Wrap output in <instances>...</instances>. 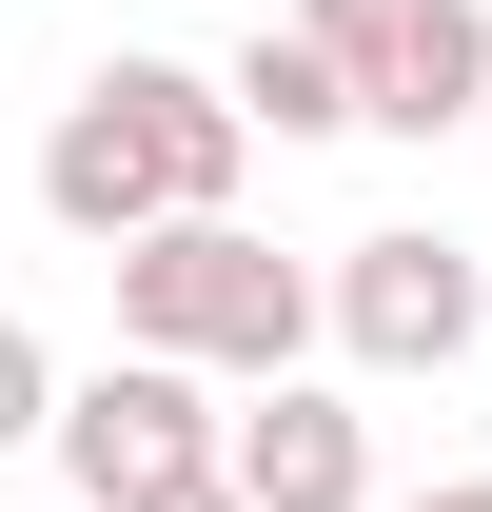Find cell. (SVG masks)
Masks as SVG:
<instances>
[{
  "label": "cell",
  "mask_w": 492,
  "mask_h": 512,
  "mask_svg": "<svg viewBox=\"0 0 492 512\" xmlns=\"http://www.w3.org/2000/svg\"><path fill=\"white\" fill-rule=\"evenodd\" d=\"M256 512H374V414L355 394H315V375H276V394H237V453H217Z\"/></svg>",
  "instance_id": "6"
},
{
  "label": "cell",
  "mask_w": 492,
  "mask_h": 512,
  "mask_svg": "<svg viewBox=\"0 0 492 512\" xmlns=\"http://www.w3.org/2000/svg\"><path fill=\"white\" fill-rule=\"evenodd\" d=\"M374 138H492V0H296Z\"/></svg>",
  "instance_id": "4"
},
{
  "label": "cell",
  "mask_w": 492,
  "mask_h": 512,
  "mask_svg": "<svg viewBox=\"0 0 492 512\" xmlns=\"http://www.w3.org/2000/svg\"><path fill=\"white\" fill-rule=\"evenodd\" d=\"M237 453V414H217V375H178V355H99V375L60 394V512H158L197 493Z\"/></svg>",
  "instance_id": "3"
},
{
  "label": "cell",
  "mask_w": 492,
  "mask_h": 512,
  "mask_svg": "<svg viewBox=\"0 0 492 512\" xmlns=\"http://www.w3.org/2000/svg\"><path fill=\"white\" fill-rule=\"evenodd\" d=\"M60 355H40V335H20V316H0V453H60Z\"/></svg>",
  "instance_id": "8"
},
{
  "label": "cell",
  "mask_w": 492,
  "mask_h": 512,
  "mask_svg": "<svg viewBox=\"0 0 492 512\" xmlns=\"http://www.w3.org/2000/svg\"><path fill=\"white\" fill-rule=\"evenodd\" d=\"M217 79H237V119L276 138V158H296V138H374V119H355V79H335V40H296V20H256Z\"/></svg>",
  "instance_id": "7"
},
{
  "label": "cell",
  "mask_w": 492,
  "mask_h": 512,
  "mask_svg": "<svg viewBox=\"0 0 492 512\" xmlns=\"http://www.w3.org/2000/svg\"><path fill=\"white\" fill-rule=\"evenodd\" d=\"M158 512H256V493H237V473H197V493H158Z\"/></svg>",
  "instance_id": "9"
},
{
  "label": "cell",
  "mask_w": 492,
  "mask_h": 512,
  "mask_svg": "<svg viewBox=\"0 0 492 512\" xmlns=\"http://www.w3.org/2000/svg\"><path fill=\"white\" fill-rule=\"evenodd\" d=\"M237 158H256L237 79H197V60H99L60 119H40V217L99 237V256H138V237H178V217H237Z\"/></svg>",
  "instance_id": "1"
},
{
  "label": "cell",
  "mask_w": 492,
  "mask_h": 512,
  "mask_svg": "<svg viewBox=\"0 0 492 512\" xmlns=\"http://www.w3.org/2000/svg\"><path fill=\"white\" fill-rule=\"evenodd\" d=\"M473 335H492V276L433 237V217H374V237H335V355H355V375H453Z\"/></svg>",
  "instance_id": "5"
},
{
  "label": "cell",
  "mask_w": 492,
  "mask_h": 512,
  "mask_svg": "<svg viewBox=\"0 0 492 512\" xmlns=\"http://www.w3.org/2000/svg\"><path fill=\"white\" fill-rule=\"evenodd\" d=\"M99 276H119V355H178V375H237V394H276L335 335V276L276 256L256 217H178V237L99 256Z\"/></svg>",
  "instance_id": "2"
},
{
  "label": "cell",
  "mask_w": 492,
  "mask_h": 512,
  "mask_svg": "<svg viewBox=\"0 0 492 512\" xmlns=\"http://www.w3.org/2000/svg\"><path fill=\"white\" fill-rule=\"evenodd\" d=\"M414 512H492V473H433V493H414Z\"/></svg>",
  "instance_id": "10"
}]
</instances>
